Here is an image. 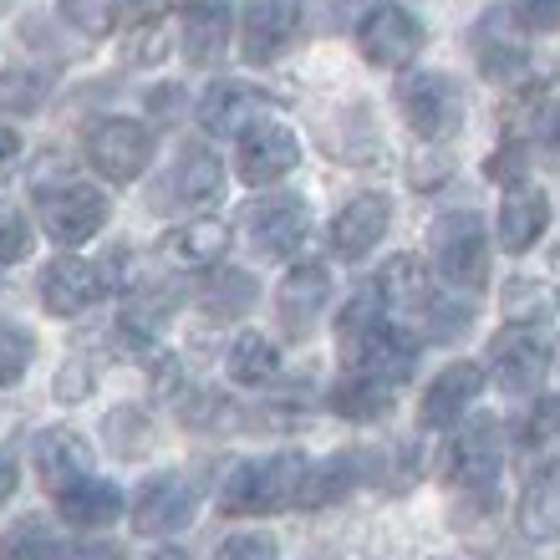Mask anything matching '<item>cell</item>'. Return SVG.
I'll return each instance as SVG.
<instances>
[{
    "label": "cell",
    "instance_id": "cell-12",
    "mask_svg": "<svg viewBox=\"0 0 560 560\" xmlns=\"http://www.w3.org/2000/svg\"><path fill=\"white\" fill-rule=\"evenodd\" d=\"M295 163H301V143H295V133L285 122L266 118V122H250V128L240 133V178H245L250 189L280 184Z\"/></svg>",
    "mask_w": 560,
    "mask_h": 560
},
{
    "label": "cell",
    "instance_id": "cell-21",
    "mask_svg": "<svg viewBox=\"0 0 560 560\" xmlns=\"http://www.w3.org/2000/svg\"><path fill=\"white\" fill-rule=\"evenodd\" d=\"M362 479H372L368 448H341V454H331L326 464H316V469L306 464V479H301V494H295V504H306V510L337 504V500H347V494H352Z\"/></svg>",
    "mask_w": 560,
    "mask_h": 560
},
{
    "label": "cell",
    "instance_id": "cell-13",
    "mask_svg": "<svg viewBox=\"0 0 560 560\" xmlns=\"http://www.w3.org/2000/svg\"><path fill=\"white\" fill-rule=\"evenodd\" d=\"M474 57H479V72L494 77V82H510L515 72H525L530 46H525V21L515 15V5H494V11L479 15Z\"/></svg>",
    "mask_w": 560,
    "mask_h": 560
},
{
    "label": "cell",
    "instance_id": "cell-49",
    "mask_svg": "<svg viewBox=\"0 0 560 560\" xmlns=\"http://www.w3.org/2000/svg\"><path fill=\"white\" fill-rule=\"evenodd\" d=\"M61 560H118V550H113V546H92V535H88V546H82V550H67Z\"/></svg>",
    "mask_w": 560,
    "mask_h": 560
},
{
    "label": "cell",
    "instance_id": "cell-41",
    "mask_svg": "<svg viewBox=\"0 0 560 560\" xmlns=\"http://www.w3.org/2000/svg\"><path fill=\"white\" fill-rule=\"evenodd\" d=\"M107 433H113V443H118L122 458H138L148 448V423L138 408H118V413L107 418Z\"/></svg>",
    "mask_w": 560,
    "mask_h": 560
},
{
    "label": "cell",
    "instance_id": "cell-38",
    "mask_svg": "<svg viewBox=\"0 0 560 560\" xmlns=\"http://www.w3.org/2000/svg\"><path fill=\"white\" fill-rule=\"evenodd\" d=\"M61 15L88 36H107L118 26V0H61Z\"/></svg>",
    "mask_w": 560,
    "mask_h": 560
},
{
    "label": "cell",
    "instance_id": "cell-20",
    "mask_svg": "<svg viewBox=\"0 0 560 560\" xmlns=\"http://www.w3.org/2000/svg\"><path fill=\"white\" fill-rule=\"evenodd\" d=\"M479 387H485V372L479 362H448V368L428 383L423 402H418V418L423 428H454L458 418L469 413V402L479 398Z\"/></svg>",
    "mask_w": 560,
    "mask_h": 560
},
{
    "label": "cell",
    "instance_id": "cell-43",
    "mask_svg": "<svg viewBox=\"0 0 560 560\" xmlns=\"http://www.w3.org/2000/svg\"><path fill=\"white\" fill-rule=\"evenodd\" d=\"M525 163H530V148H525V143H504L500 153H489V159H485V178H500V184H520Z\"/></svg>",
    "mask_w": 560,
    "mask_h": 560
},
{
    "label": "cell",
    "instance_id": "cell-11",
    "mask_svg": "<svg viewBox=\"0 0 560 560\" xmlns=\"http://www.w3.org/2000/svg\"><path fill=\"white\" fill-rule=\"evenodd\" d=\"M301 21H306L301 0H245V11H240V57L250 67H270L295 42Z\"/></svg>",
    "mask_w": 560,
    "mask_h": 560
},
{
    "label": "cell",
    "instance_id": "cell-45",
    "mask_svg": "<svg viewBox=\"0 0 560 560\" xmlns=\"http://www.w3.org/2000/svg\"><path fill=\"white\" fill-rule=\"evenodd\" d=\"M57 393L67 402L88 398V393H92V372H82V362H67V368H61V377H57Z\"/></svg>",
    "mask_w": 560,
    "mask_h": 560
},
{
    "label": "cell",
    "instance_id": "cell-22",
    "mask_svg": "<svg viewBox=\"0 0 560 560\" xmlns=\"http://www.w3.org/2000/svg\"><path fill=\"white\" fill-rule=\"evenodd\" d=\"M331 306V270L326 266H295L280 280V322L291 326V337H306Z\"/></svg>",
    "mask_w": 560,
    "mask_h": 560
},
{
    "label": "cell",
    "instance_id": "cell-6",
    "mask_svg": "<svg viewBox=\"0 0 560 560\" xmlns=\"http://www.w3.org/2000/svg\"><path fill=\"white\" fill-rule=\"evenodd\" d=\"M159 153V133L138 118H103L88 133V163L107 184H133Z\"/></svg>",
    "mask_w": 560,
    "mask_h": 560
},
{
    "label": "cell",
    "instance_id": "cell-44",
    "mask_svg": "<svg viewBox=\"0 0 560 560\" xmlns=\"http://www.w3.org/2000/svg\"><path fill=\"white\" fill-rule=\"evenodd\" d=\"M525 31H560V0H515Z\"/></svg>",
    "mask_w": 560,
    "mask_h": 560
},
{
    "label": "cell",
    "instance_id": "cell-42",
    "mask_svg": "<svg viewBox=\"0 0 560 560\" xmlns=\"http://www.w3.org/2000/svg\"><path fill=\"white\" fill-rule=\"evenodd\" d=\"M214 560H280V546H276V535H266V530H240L224 540Z\"/></svg>",
    "mask_w": 560,
    "mask_h": 560
},
{
    "label": "cell",
    "instance_id": "cell-17",
    "mask_svg": "<svg viewBox=\"0 0 560 560\" xmlns=\"http://www.w3.org/2000/svg\"><path fill=\"white\" fill-rule=\"evenodd\" d=\"M103 291H113L103 266H88V260H77V255H57V260L42 270V306L51 311V316H82Z\"/></svg>",
    "mask_w": 560,
    "mask_h": 560
},
{
    "label": "cell",
    "instance_id": "cell-35",
    "mask_svg": "<svg viewBox=\"0 0 560 560\" xmlns=\"http://www.w3.org/2000/svg\"><path fill=\"white\" fill-rule=\"evenodd\" d=\"M46 92H51V82L42 72H26V67L0 72V113L5 118H26V113H36L46 103Z\"/></svg>",
    "mask_w": 560,
    "mask_h": 560
},
{
    "label": "cell",
    "instance_id": "cell-37",
    "mask_svg": "<svg viewBox=\"0 0 560 560\" xmlns=\"http://www.w3.org/2000/svg\"><path fill=\"white\" fill-rule=\"evenodd\" d=\"M31 357H36V337L26 326L0 322V387H15L31 372Z\"/></svg>",
    "mask_w": 560,
    "mask_h": 560
},
{
    "label": "cell",
    "instance_id": "cell-10",
    "mask_svg": "<svg viewBox=\"0 0 560 560\" xmlns=\"http://www.w3.org/2000/svg\"><path fill=\"white\" fill-rule=\"evenodd\" d=\"M423 42H428V31L408 5H372V11L362 15V26H357L362 57H368L372 67H387V72L408 67V61L423 51Z\"/></svg>",
    "mask_w": 560,
    "mask_h": 560
},
{
    "label": "cell",
    "instance_id": "cell-24",
    "mask_svg": "<svg viewBox=\"0 0 560 560\" xmlns=\"http://www.w3.org/2000/svg\"><path fill=\"white\" fill-rule=\"evenodd\" d=\"M515 525L530 546L560 540V464L530 474V485H525V494H520V504H515Z\"/></svg>",
    "mask_w": 560,
    "mask_h": 560
},
{
    "label": "cell",
    "instance_id": "cell-18",
    "mask_svg": "<svg viewBox=\"0 0 560 560\" xmlns=\"http://www.w3.org/2000/svg\"><path fill=\"white\" fill-rule=\"evenodd\" d=\"M224 250H230V224L214 214H199L159 240V260L174 270H209L224 260Z\"/></svg>",
    "mask_w": 560,
    "mask_h": 560
},
{
    "label": "cell",
    "instance_id": "cell-26",
    "mask_svg": "<svg viewBox=\"0 0 560 560\" xmlns=\"http://www.w3.org/2000/svg\"><path fill=\"white\" fill-rule=\"evenodd\" d=\"M515 454L525 474H540L560 464V398H540L515 428Z\"/></svg>",
    "mask_w": 560,
    "mask_h": 560
},
{
    "label": "cell",
    "instance_id": "cell-32",
    "mask_svg": "<svg viewBox=\"0 0 560 560\" xmlns=\"http://www.w3.org/2000/svg\"><path fill=\"white\" fill-rule=\"evenodd\" d=\"M504 306V322L510 326H546L550 316H560V291L556 285H546V280H510L500 295Z\"/></svg>",
    "mask_w": 560,
    "mask_h": 560
},
{
    "label": "cell",
    "instance_id": "cell-34",
    "mask_svg": "<svg viewBox=\"0 0 560 560\" xmlns=\"http://www.w3.org/2000/svg\"><path fill=\"white\" fill-rule=\"evenodd\" d=\"M205 306L214 316H245L255 306V276L250 270H214L205 285Z\"/></svg>",
    "mask_w": 560,
    "mask_h": 560
},
{
    "label": "cell",
    "instance_id": "cell-19",
    "mask_svg": "<svg viewBox=\"0 0 560 560\" xmlns=\"http://www.w3.org/2000/svg\"><path fill=\"white\" fill-rule=\"evenodd\" d=\"M550 230V194L535 189V184H510L500 205V224H494V235H500V250L504 255H525L535 250V240Z\"/></svg>",
    "mask_w": 560,
    "mask_h": 560
},
{
    "label": "cell",
    "instance_id": "cell-9",
    "mask_svg": "<svg viewBox=\"0 0 560 560\" xmlns=\"http://www.w3.org/2000/svg\"><path fill=\"white\" fill-rule=\"evenodd\" d=\"M199 510V494L184 474H148L143 485L133 489V504H128V520L133 530L148 540H163V535H178Z\"/></svg>",
    "mask_w": 560,
    "mask_h": 560
},
{
    "label": "cell",
    "instance_id": "cell-36",
    "mask_svg": "<svg viewBox=\"0 0 560 560\" xmlns=\"http://www.w3.org/2000/svg\"><path fill=\"white\" fill-rule=\"evenodd\" d=\"M418 316H423V331H428V337H433V341H448V337H464V331L474 326V301H469V295H464V301H454V295H439V291H433V301H428Z\"/></svg>",
    "mask_w": 560,
    "mask_h": 560
},
{
    "label": "cell",
    "instance_id": "cell-33",
    "mask_svg": "<svg viewBox=\"0 0 560 560\" xmlns=\"http://www.w3.org/2000/svg\"><path fill=\"white\" fill-rule=\"evenodd\" d=\"M61 556H67V546L42 515H21L0 535V560H61Z\"/></svg>",
    "mask_w": 560,
    "mask_h": 560
},
{
    "label": "cell",
    "instance_id": "cell-2",
    "mask_svg": "<svg viewBox=\"0 0 560 560\" xmlns=\"http://www.w3.org/2000/svg\"><path fill=\"white\" fill-rule=\"evenodd\" d=\"M428 260L454 291H485L489 285V230L474 209H448L428 230Z\"/></svg>",
    "mask_w": 560,
    "mask_h": 560
},
{
    "label": "cell",
    "instance_id": "cell-23",
    "mask_svg": "<svg viewBox=\"0 0 560 560\" xmlns=\"http://www.w3.org/2000/svg\"><path fill=\"white\" fill-rule=\"evenodd\" d=\"M36 474H42V485L51 489V494L72 489L77 479H88L92 474L88 439L72 433V428H46L42 439H36Z\"/></svg>",
    "mask_w": 560,
    "mask_h": 560
},
{
    "label": "cell",
    "instance_id": "cell-25",
    "mask_svg": "<svg viewBox=\"0 0 560 560\" xmlns=\"http://www.w3.org/2000/svg\"><path fill=\"white\" fill-rule=\"evenodd\" d=\"M220 194H224L220 159L199 143L184 148L174 163V178H168V199H174L178 209H209V205H220Z\"/></svg>",
    "mask_w": 560,
    "mask_h": 560
},
{
    "label": "cell",
    "instance_id": "cell-40",
    "mask_svg": "<svg viewBox=\"0 0 560 560\" xmlns=\"http://www.w3.org/2000/svg\"><path fill=\"white\" fill-rule=\"evenodd\" d=\"M122 57L138 61V67H153V61H163V57H168V26L148 15L143 26H138L133 36H128V46H122Z\"/></svg>",
    "mask_w": 560,
    "mask_h": 560
},
{
    "label": "cell",
    "instance_id": "cell-7",
    "mask_svg": "<svg viewBox=\"0 0 560 560\" xmlns=\"http://www.w3.org/2000/svg\"><path fill=\"white\" fill-rule=\"evenodd\" d=\"M500 469H504V433L494 418L485 413H464L448 439V479L474 494L500 485Z\"/></svg>",
    "mask_w": 560,
    "mask_h": 560
},
{
    "label": "cell",
    "instance_id": "cell-5",
    "mask_svg": "<svg viewBox=\"0 0 560 560\" xmlns=\"http://www.w3.org/2000/svg\"><path fill=\"white\" fill-rule=\"evenodd\" d=\"M337 352H341V372L377 377V383L398 387L418 362V341L402 337L393 322H377V326H362V331H341Z\"/></svg>",
    "mask_w": 560,
    "mask_h": 560
},
{
    "label": "cell",
    "instance_id": "cell-39",
    "mask_svg": "<svg viewBox=\"0 0 560 560\" xmlns=\"http://www.w3.org/2000/svg\"><path fill=\"white\" fill-rule=\"evenodd\" d=\"M31 255V224L21 209L0 205V266H21Z\"/></svg>",
    "mask_w": 560,
    "mask_h": 560
},
{
    "label": "cell",
    "instance_id": "cell-14",
    "mask_svg": "<svg viewBox=\"0 0 560 560\" xmlns=\"http://www.w3.org/2000/svg\"><path fill=\"white\" fill-rule=\"evenodd\" d=\"M306 199L301 194H266V199H255L245 209V235L260 255L280 260V255H291L301 240H306Z\"/></svg>",
    "mask_w": 560,
    "mask_h": 560
},
{
    "label": "cell",
    "instance_id": "cell-48",
    "mask_svg": "<svg viewBox=\"0 0 560 560\" xmlns=\"http://www.w3.org/2000/svg\"><path fill=\"white\" fill-rule=\"evenodd\" d=\"M535 133L546 138V143H560V97L546 107V113H540V118H535Z\"/></svg>",
    "mask_w": 560,
    "mask_h": 560
},
{
    "label": "cell",
    "instance_id": "cell-16",
    "mask_svg": "<svg viewBox=\"0 0 560 560\" xmlns=\"http://www.w3.org/2000/svg\"><path fill=\"white\" fill-rule=\"evenodd\" d=\"M57 515L61 525H72L77 535H97V530H113L122 515H128V494H122L113 479H77L72 489L57 494Z\"/></svg>",
    "mask_w": 560,
    "mask_h": 560
},
{
    "label": "cell",
    "instance_id": "cell-29",
    "mask_svg": "<svg viewBox=\"0 0 560 560\" xmlns=\"http://www.w3.org/2000/svg\"><path fill=\"white\" fill-rule=\"evenodd\" d=\"M224 42H230V5L224 0H189V11H184V57L194 67H209L224 51Z\"/></svg>",
    "mask_w": 560,
    "mask_h": 560
},
{
    "label": "cell",
    "instance_id": "cell-46",
    "mask_svg": "<svg viewBox=\"0 0 560 560\" xmlns=\"http://www.w3.org/2000/svg\"><path fill=\"white\" fill-rule=\"evenodd\" d=\"M15 159H21V133H15V128H0V184L11 178Z\"/></svg>",
    "mask_w": 560,
    "mask_h": 560
},
{
    "label": "cell",
    "instance_id": "cell-28",
    "mask_svg": "<svg viewBox=\"0 0 560 560\" xmlns=\"http://www.w3.org/2000/svg\"><path fill=\"white\" fill-rule=\"evenodd\" d=\"M377 291H383V306L393 316H418V311L433 301V280H428V266L413 260V255H393L377 276Z\"/></svg>",
    "mask_w": 560,
    "mask_h": 560
},
{
    "label": "cell",
    "instance_id": "cell-30",
    "mask_svg": "<svg viewBox=\"0 0 560 560\" xmlns=\"http://www.w3.org/2000/svg\"><path fill=\"white\" fill-rule=\"evenodd\" d=\"M224 372L235 377L240 387H266L280 372V352L266 331H240L230 341V357H224Z\"/></svg>",
    "mask_w": 560,
    "mask_h": 560
},
{
    "label": "cell",
    "instance_id": "cell-47",
    "mask_svg": "<svg viewBox=\"0 0 560 560\" xmlns=\"http://www.w3.org/2000/svg\"><path fill=\"white\" fill-rule=\"evenodd\" d=\"M15 485H21V469H15V458H11V454H0V510L11 504Z\"/></svg>",
    "mask_w": 560,
    "mask_h": 560
},
{
    "label": "cell",
    "instance_id": "cell-8",
    "mask_svg": "<svg viewBox=\"0 0 560 560\" xmlns=\"http://www.w3.org/2000/svg\"><path fill=\"white\" fill-rule=\"evenodd\" d=\"M489 368H494V387L510 398H530L550 372V341L540 337V326H504L489 341Z\"/></svg>",
    "mask_w": 560,
    "mask_h": 560
},
{
    "label": "cell",
    "instance_id": "cell-31",
    "mask_svg": "<svg viewBox=\"0 0 560 560\" xmlns=\"http://www.w3.org/2000/svg\"><path fill=\"white\" fill-rule=\"evenodd\" d=\"M393 398H398V387L393 383H377V377H357V372H347L337 387H331V413L352 418V423H362V418H383L387 408H393Z\"/></svg>",
    "mask_w": 560,
    "mask_h": 560
},
{
    "label": "cell",
    "instance_id": "cell-50",
    "mask_svg": "<svg viewBox=\"0 0 560 560\" xmlns=\"http://www.w3.org/2000/svg\"><path fill=\"white\" fill-rule=\"evenodd\" d=\"M337 15H357V11H372V0H331Z\"/></svg>",
    "mask_w": 560,
    "mask_h": 560
},
{
    "label": "cell",
    "instance_id": "cell-15",
    "mask_svg": "<svg viewBox=\"0 0 560 560\" xmlns=\"http://www.w3.org/2000/svg\"><path fill=\"white\" fill-rule=\"evenodd\" d=\"M387 224H393V199L387 194H357V199H347L337 209L326 240H331V250L341 260H362V255L377 250L387 240Z\"/></svg>",
    "mask_w": 560,
    "mask_h": 560
},
{
    "label": "cell",
    "instance_id": "cell-4",
    "mask_svg": "<svg viewBox=\"0 0 560 560\" xmlns=\"http://www.w3.org/2000/svg\"><path fill=\"white\" fill-rule=\"evenodd\" d=\"M36 209H42V230L57 240V245H88V240L103 235L107 220H113L107 194L82 184V178H67V184L42 189Z\"/></svg>",
    "mask_w": 560,
    "mask_h": 560
},
{
    "label": "cell",
    "instance_id": "cell-3",
    "mask_svg": "<svg viewBox=\"0 0 560 560\" xmlns=\"http://www.w3.org/2000/svg\"><path fill=\"white\" fill-rule=\"evenodd\" d=\"M393 103H398L402 122H408L418 138H428V143L454 138L458 128H464V92H458L454 77H443V72H408V77H398Z\"/></svg>",
    "mask_w": 560,
    "mask_h": 560
},
{
    "label": "cell",
    "instance_id": "cell-27",
    "mask_svg": "<svg viewBox=\"0 0 560 560\" xmlns=\"http://www.w3.org/2000/svg\"><path fill=\"white\" fill-rule=\"evenodd\" d=\"M266 107V97L255 88H240V82H214L199 97V122H205L214 138H230L240 128H250V118Z\"/></svg>",
    "mask_w": 560,
    "mask_h": 560
},
{
    "label": "cell",
    "instance_id": "cell-1",
    "mask_svg": "<svg viewBox=\"0 0 560 560\" xmlns=\"http://www.w3.org/2000/svg\"><path fill=\"white\" fill-rule=\"evenodd\" d=\"M306 479V458L301 454H266L250 458L230 474V485L220 489V510L230 520H250V515H276L285 504H295Z\"/></svg>",
    "mask_w": 560,
    "mask_h": 560
}]
</instances>
